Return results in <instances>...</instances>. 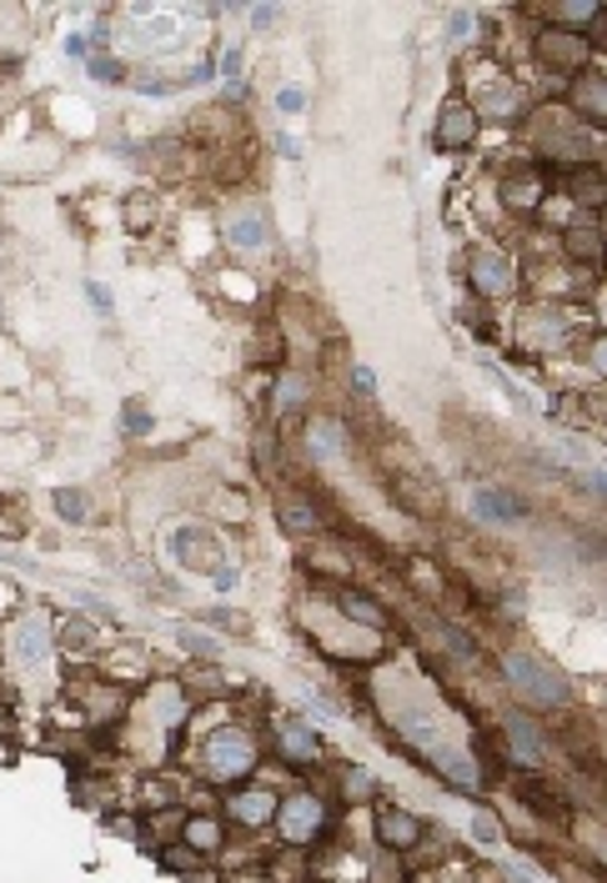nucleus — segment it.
I'll list each match as a JSON object with an SVG mask.
<instances>
[{
	"instance_id": "f257e3e1",
	"label": "nucleus",
	"mask_w": 607,
	"mask_h": 883,
	"mask_svg": "<svg viewBox=\"0 0 607 883\" xmlns=\"http://www.w3.org/2000/svg\"><path fill=\"white\" fill-rule=\"evenodd\" d=\"M502 673L512 677V687H517L527 703H537V708H557V703H567V683L557 667L537 663V658L527 653H507L502 658Z\"/></svg>"
},
{
	"instance_id": "f03ea898",
	"label": "nucleus",
	"mask_w": 607,
	"mask_h": 883,
	"mask_svg": "<svg viewBox=\"0 0 607 883\" xmlns=\"http://www.w3.org/2000/svg\"><path fill=\"white\" fill-rule=\"evenodd\" d=\"M251 768H257V743H251L241 728H221L217 738L207 743V778L237 784V778H247Z\"/></svg>"
},
{
	"instance_id": "7ed1b4c3",
	"label": "nucleus",
	"mask_w": 607,
	"mask_h": 883,
	"mask_svg": "<svg viewBox=\"0 0 607 883\" xmlns=\"http://www.w3.org/2000/svg\"><path fill=\"white\" fill-rule=\"evenodd\" d=\"M512 262L502 256L498 246H478L472 251V286H478L482 296H507L512 292Z\"/></svg>"
},
{
	"instance_id": "20e7f679",
	"label": "nucleus",
	"mask_w": 607,
	"mask_h": 883,
	"mask_svg": "<svg viewBox=\"0 0 607 883\" xmlns=\"http://www.w3.org/2000/svg\"><path fill=\"white\" fill-rule=\"evenodd\" d=\"M583 55H587V45H583V35H573V31H547L543 41H537V61H543L547 71H583Z\"/></svg>"
},
{
	"instance_id": "39448f33",
	"label": "nucleus",
	"mask_w": 607,
	"mask_h": 883,
	"mask_svg": "<svg viewBox=\"0 0 607 883\" xmlns=\"http://www.w3.org/2000/svg\"><path fill=\"white\" fill-rule=\"evenodd\" d=\"M472 141H478V111L452 101V106L442 111V120H437V146H442V151H462V146H472Z\"/></svg>"
},
{
	"instance_id": "423d86ee",
	"label": "nucleus",
	"mask_w": 607,
	"mask_h": 883,
	"mask_svg": "<svg viewBox=\"0 0 607 883\" xmlns=\"http://www.w3.org/2000/svg\"><path fill=\"white\" fill-rule=\"evenodd\" d=\"M11 658H15L21 667H45V658H51V633H45V622H41V618L15 622V633H11Z\"/></svg>"
},
{
	"instance_id": "0eeeda50",
	"label": "nucleus",
	"mask_w": 607,
	"mask_h": 883,
	"mask_svg": "<svg viewBox=\"0 0 607 883\" xmlns=\"http://www.w3.org/2000/svg\"><path fill=\"white\" fill-rule=\"evenodd\" d=\"M316 829H322V803H316L312 793L286 798V803H282V833H286V843H306Z\"/></svg>"
},
{
	"instance_id": "6e6552de",
	"label": "nucleus",
	"mask_w": 607,
	"mask_h": 883,
	"mask_svg": "<svg viewBox=\"0 0 607 883\" xmlns=\"http://www.w3.org/2000/svg\"><path fill=\"white\" fill-rule=\"evenodd\" d=\"M227 241L241 251H257L272 241V227H266V217L261 211H231L227 217Z\"/></svg>"
},
{
	"instance_id": "1a4fd4ad",
	"label": "nucleus",
	"mask_w": 607,
	"mask_h": 883,
	"mask_svg": "<svg viewBox=\"0 0 607 883\" xmlns=\"http://www.w3.org/2000/svg\"><path fill=\"white\" fill-rule=\"evenodd\" d=\"M507 743H512V758L517 764H543V723H532V718H507Z\"/></svg>"
},
{
	"instance_id": "9d476101",
	"label": "nucleus",
	"mask_w": 607,
	"mask_h": 883,
	"mask_svg": "<svg viewBox=\"0 0 607 883\" xmlns=\"http://www.w3.org/2000/svg\"><path fill=\"white\" fill-rule=\"evenodd\" d=\"M472 507H478V517H488V523H522V513H527L512 492H498V487H478Z\"/></svg>"
},
{
	"instance_id": "9b49d317",
	"label": "nucleus",
	"mask_w": 607,
	"mask_h": 883,
	"mask_svg": "<svg viewBox=\"0 0 607 883\" xmlns=\"http://www.w3.org/2000/svg\"><path fill=\"white\" fill-rule=\"evenodd\" d=\"M377 833L387 849H412V843L422 839V823H417L412 813H401V808H387V813L377 818Z\"/></svg>"
},
{
	"instance_id": "f8f14e48",
	"label": "nucleus",
	"mask_w": 607,
	"mask_h": 883,
	"mask_svg": "<svg viewBox=\"0 0 607 883\" xmlns=\"http://www.w3.org/2000/svg\"><path fill=\"white\" fill-rule=\"evenodd\" d=\"M231 818H237V823H247V829H261V823H272L276 818V798L266 793V788H251V793H237L231 798Z\"/></svg>"
},
{
	"instance_id": "ddd939ff",
	"label": "nucleus",
	"mask_w": 607,
	"mask_h": 883,
	"mask_svg": "<svg viewBox=\"0 0 607 883\" xmlns=\"http://www.w3.org/2000/svg\"><path fill=\"white\" fill-rule=\"evenodd\" d=\"M432 758H437V768H442L447 784L478 788V764H472V753H462V748H437Z\"/></svg>"
},
{
	"instance_id": "4468645a",
	"label": "nucleus",
	"mask_w": 607,
	"mask_h": 883,
	"mask_svg": "<svg viewBox=\"0 0 607 883\" xmlns=\"http://www.w3.org/2000/svg\"><path fill=\"white\" fill-rule=\"evenodd\" d=\"M312 452L316 458H336V452H347V427H336V422H312Z\"/></svg>"
},
{
	"instance_id": "2eb2a0df",
	"label": "nucleus",
	"mask_w": 607,
	"mask_h": 883,
	"mask_svg": "<svg viewBox=\"0 0 607 883\" xmlns=\"http://www.w3.org/2000/svg\"><path fill=\"white\" fill-rule=\"evenodd\" d=\"M342 612H347V618H357L362 628H381V622H387V612H381V602L362 598V592H342Z\"/></svg>"
},
{
	"instance_id": "dca6fc26",
	"label": "nucleus",
	"mask_w": 607,
	"mask_h": 883,
	"mask_svg": "<svg viewBox=\"0 0 607 883\" xmlns=\"http://www.w3.org/2000/svg\"><path fill=\"white\" fill-rule=\"evenodd\" d=\"M55 513H61V523H86L91 497H86V492H76V487H61V492H55Z\"/></svg>"
},
{
	"instance_id": "f3484780",
	"label": "nucleus",
	"mask_w": 607,
	"mask_h": 883,
	"mask_svg": "<svg viewBox=\"0 0 607 883\" xmlns=\"http://www.w3.org/2000/svg\"><path fill=\"white\" fill-rule=\"evenodd\" d=\"M282 738H286V753H292V758H316V753H322L316 733H312V728H302V723H286Z\"/></svg>"
},
{
	"instance_id": "a211bd4d",
	"label": "nucleus",
	"mask_w": 607,
	"mask_h": 883,
	"mask_svg": "<svg viewBox=\"0 0 607 883\" xmlns=\"http://www.w3.org/2000/svg\"><path fill=\"white\" fill-rule=\"evenodd\" d=\"M186 843H191L196 853H211L221 843V823H211V818H196V823H186Z\"/></svg>"
},
{
	"instance_id": "6ab92c4d",
	"label": "nucleus",
	"mask_w": 607,
	"mask_h": 883,
	"mask_svg": "<svg viewBox=\"0 0 607 883\" xmlns=\"http://www.w3.org/2000/svg\"><path fill=\"white\" fill-rule=\"evenodd\" d=\"M577 81H587V86H577L573 91V101H577V106H583V101H587V116H593V120H603V76H577Z\"/></svg>"
},
{
	"instance_id": "aec40b11",
	"label": "nucleus",
	"mask_w": 607,
	"mask_h": 883,
	"mask_svg": "<svg viewBox=\"0 0 607 883\" xmlns=\"http://www.w3.org/2000/svg\"><path fill=\"white\" fill-rule=\"evenodd\" d=\"M306 402V377H282V387H276V407H282V412H296V407Z\"/></svg>"
},
{
	"instance_id": "412c9836",
	"label": "nucleus",
	"mask_w": 607,
	"mask_h": 883,
	"mask_svg": "<svg viewBox=\"0 0 607 883\" xmlns=\"http://www.w3.org/2000/svg\"><path fill=\"white\" fill-rule=\"evenodd\" d=\"M282 523L292 527V533H312V527H316L312 502H282Z\"/></svg>"
},
{
	"instance_id": "4be33fe9",
	"label": "nucleus",
	"mask_w": 607,
	"mask_h": 883,
	"mask_svg": "<svg viewBox=\"0 0 607 883\" xmlns=\"http://www.w3.org/2000/svg\"><path fill=\"white\" fill-rule=\"evenodd\" d=\"M472 833H478V843H502V829H498V818H492V813L472 818Z\"/></svg>"
},
{
	"instance_id": "5701e85b",
	"label": "nucleus",
	"mask_w": 607,
	"mask_h": 883,
	"mask_svg": "<svg viewBox=\"0 0 607 883\" xmlns=\"http://www.w3.org/2000/svg\"><path fill=\"white\" fill-rule=\"evenodd\" d=\"M151 427V417H146V407L142 402H126V432L136 437V432H146Z\"/></svg>"
},
{
	"instance_id": "b1692460",
	"label": "nucleus",
	"mask_w": 607,
	"mask_h": 883,
	"mask_svg": "<svg viewBox=\"0 0 607 883\" xmlns=\"http://www.w3.org/2000/svg\"><path fill=\"white\" fill-rule=\"evenodd\" d=\"M91 76H101V81H121V66L111 61V55H96V61H91Z\"/></svg>"
},
{
	"instance_id": "393cba45",
	"label": "nucleus",
	"mask_w": 607,
	"mask_h": 883,
	"mask_svg": "<svg viewBox=\"0 0 607 883\" xmlns=\"http://www.w3.org/2000/svg\"><path fill=\"white\" fill-rule=\"evenodd\" d=\"M237 71H241V45H231V51H227V61H221V76H227L231 86H237Z\"/></svg>"
},
{
	"instance_id": "a878e982",
	"label": "nucleus",
	"mask_w": 607,
	"mask_h": 883,
	"mask_svg": "<svg viewBox=\"0 0 607 883\" xmlns=\"http://www.w3.org/2000/svg\"><path fill=\"white\" fill-rule=\"evenodd\" d=\"M447 31H452L457 41H462V35H472V15H467V11H452V21H447Z\"/></svg>"
},
{
	"instance_id": "bb28decb",
	"label": "nucleus",
	"mask_w": 607,
	"mask_h": 883,
	"mask_svg": "<svg viewBox=\"0 0 607 883\" xmlns=\"http://www.w3.org/2000/svg\"><path fill=\"white\" fill-rule=\"evenodd\" d=\"M276 106H282V111H302V106H306V96H302L296 86H286L282 96H276Z\"/></svg>"
},
{
	"instance_id": "cd10ccee",
	"label": "nucleus",
	"mask_w": 607,
	"mask_h": 883,
	"mask_svg": "<svg viewBox=\"0 0 607 883\" xmlns=\"http://www.w3.org/2000/svg\"><path fill=\"white\" fill-rule=\"evenodd\" d=\"M86 292H91V302H96V306H101V312H111V292H106V286H101V282H91V286H86Z\"/></svg>"
},
{
	"instance_id": "c85d7f7f",
	"label": "nucleus",
	"mask_w": 607,
	"mask_h": 883,
	"mask_svg": "<svg viewBox=\"0 0 607 883\" xmlns=\"http://www.w3.org/2000/svg\"><path fill=\"white\" fill-rule=\"evenodd\" d=\"M251 21H257V25H272L276 11H272V6H257V11H251Z\"/></svg>"
}]
</instances>
